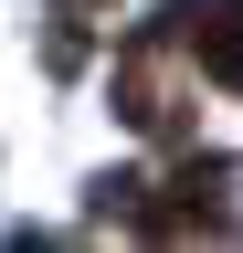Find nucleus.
I'll return each instance as SVG.
<instances>
[{"mask_svg": "<svg viewBox=\"0 0 243 253\" xmlns=\"http://www.w3.org/2000/svg\"><path fill=\"white\" fill-rule=\"evenodd\" d=\"M169 32H180V53H191L211 84L243 95V0H169Z\"/></svg>", "mask_w": 243, "mask_h": 253, "instance_id": "nucleus-1", "label": "nucleus"}]
</instances>
